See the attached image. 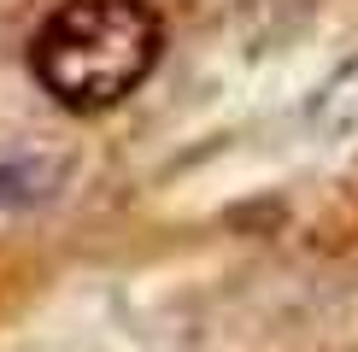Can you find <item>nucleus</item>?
<instances>
[{
  "mask_svg": "<svg viewBox=\"0 0 358 352\" xmlns=\"http://www.w3.org/2000/svg\"><path fill=\"white\" fill-rule=\"evenodd\" d=\"M311 124H317L323 135H352V129H358V59L317 88V100H311Z\"/></svg>",
  "mask_w": 358,
  "mask_h": 352,
  "instance_id": "obj_2",
  "label": "nucleus"
},
{
  "mask_svg": "<svg viewBox=\"0 0 358 352\" xmlns=\"http://www.w3.org/2000/svg\"><path fill=\"white\" fill-rule=\"evenodd\" d=\"M53 182H59V165H48V159H6V165H0V212H6V205L48 200Z\"/></svg>",
  "mask_w": 358,
  "mask_h": 352,
  "instance_id": "obj_3",
  "label": "nucleus"
},
{
  "mask_svg": "<svg viewBox=\"0 0 358 352\" xmlns=\"http://www.w3.org/2000/svg\"><path fill=\"white\" fill-rule=\"evenodd\" d=\"M165 24L147 0H65L29 41V71L65 112H106L159 65Z\"/></svg>",
  "mask_w": 358,
  "mask_h": 352,
  "instance_id": "obj_1",
  "label": "nucleus"
}]
</instances>
